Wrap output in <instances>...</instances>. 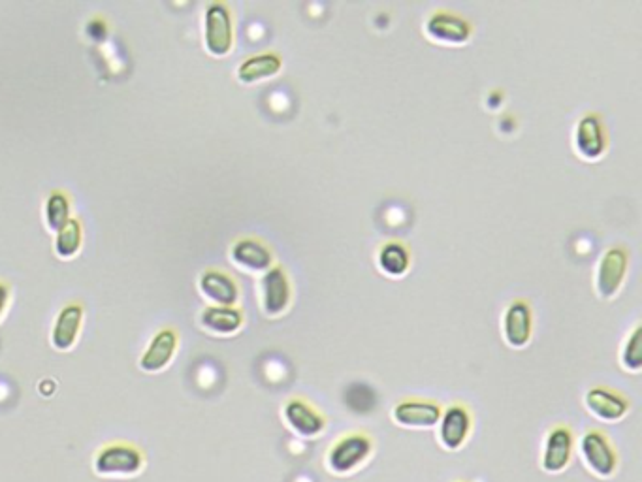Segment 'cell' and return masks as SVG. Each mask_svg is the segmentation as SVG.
<instances>
[{
    "label": "cell",
    "instance_id": "cell-1",
    "mask_svg": "<svg viewBox=\"0 0 642 482\" xmlns=\"http://www.w3.org/2000/svg\"><path fill=\"white\" fill-rule=\"evenodd\" d=\"M145 469L144 450L129 441H112L100 447L93 458V471L100 479L129 481Z\"/></svg>",
    "mask_w": 642,
    "mask_h": 482
},
{
    "label": "cell",
    "instance_id": "cell-2",
    "mask_svg": "<svg viewBox=\"0 0 642 482\" xmlns=\"http://www.w3.org/2000/svg\"><path fill=\"white\" fill-rule=\"evenodd\" d=\"M373 454V437L364 432H349L332 443L326 466L334 475H351L364 466Z\"/></svg>",
    "mask_w": 642,
    "mask_h": 482
},
{
    "label": "cell",
    "instance_id": "cell-3",
    "mask_svg": "<svg viewBox=\"0 0 642 482\" xmlns=\"http://www.w3.org/2000/svg\"><path fill=\"white\" fill-rule=\"evenodd\" d=\"M580 456L586 467L599 479H612L618 471V452L609 435L597 428L588 430L580 439Z\"/></svg>",
    "mask_w": 642,
    "mask_h": 482
},
{
    "label": "cell",
    "instance_id": "cell-4",
    "mask_svg": "<svg viewBox=\"0 0 642 482\" xmlns=\"http://www.w3.org/2000/svg\"><path fill=\"white\" fill-rule=\"evenodd\" d=\"M204 44L213 57H225L234 46V23L225 2H211L204 14Z\"/></svg>",
    "mask_w": 642,
    "mask_h": 482
},
{
    "label": "cell",
    "instance_id": "cell-5",
    "mask_svg": "<svg viewBox=\"0 0 642 482\" xmlns=\"http://www.w3.org/2000/svg\"><path fill=\"white\" fill-rule=\"evenodd\" d=\"M575 452V434L567 424H558L548 430L543 445V454H541V467L546 473L558 475L563 473Z\"/></svg>",
    "mask_w": 642,
    "mask_h": 482
},
{
    "label": "cell",
    "instance_id": "cell-6",
    "mask_svg": "<svg viewBox=\"0 0 642 482\" xmlns=\"http://www.w3.org/2000/svg\"><path fill=\"white\" fill-rule=\"evenodd\" d=\"M627 266L629 255L624 247L616 245L603 253L595 277V285L601 298H614L618 294V290L622 289L626 281Z\"/></svg>",
    "mask_w": 642,
    "mask_h": 482
},
{
    "label": "cell",
    "instance_id": "cell-7",
    "mask_svg": "<svg viewBox=\"0 0 642 482\" xmlns=\"http://www.w3.org/2000/svg\"><path fill=\"white\" fill-rule=\"evenodd\" d=\"M443 415V409L437 402L432 400H420V398H407L396 403L392 409V418L398 426L411 428V430H428L439 424Z\"/></svg>",
    "mask_w": 642,
    "mask_h": 482
},
{
    "label": "cell",
    "instance_id": "cell-8",
    "mask_svg": "<svg viewBox=\"0 0 642 482\" xmlns=\"http://www.w3.org/2000/svg\"><path fill=\"white\" fill-rule=\"evenodd\" d=\"M573 144L578 155L586 161H597L605 155L609 140H607L603 121L597 113H586L584 117L578 119L575 134H573Z\"/></svg>",
    "mask_w": 642,
    "mask_h": 482
},
{
    "label": "cell",
    "instance_id": "cell-9",
    "mask_svg": "<svg viewBox=\"0 0 642 482\" xmlns=\"http://www.w3.org/2000/svg\"><path fill=\"white\" fill-rule=\"evenodd\" d=\"M292 298L290 279L281 266H272L260 279V302L266 315L279 317L287 311Z\"/></svg>",
    "mask_w": 642,
    "mask_h": 482
},
{
    "label": "cell",
    "instance_id": "cell-10",
    "mask_svg": "<svg viewBox=\"0 0 642 482\" xmlns=\"http://www.w3.org/2000/svg\"><path fill=\"white\" fill-rule=\"evenodd\" d=\"M283 418L290 430L304 439H317L328 428L326 418L304 398H290L283 407Z\"/></svg>",
    "mask_w": 642,
    "mask_h": 482
},
{
    "label": "cell",
    "instance_id": "cell-11",
    "mask_svg": "<svg viewBox=\"0 0 642 482\" xmlns=\"http://www.w3.org/2000/svg\"><path fill=\"white\" fill-rule=\"evenodd\" d=\"M473 428V418L462 403H452L443 411L441 420H439V441L443 449L460 450L466 445L467 437L471 434Z\"/></svg>",
    "mask_w": 642,
    "mask_h": 482
},
{
    "label": "cell",
    "instance_id": "cell-12",
    "mask_svg": "<svg viewBox=\"0 0 642 482\" xmlns=\"http://www.w3.org/2000/svg\"><path fill=\"white\" fill-rule=\"evenodd\" d=\"M424 31L428 38L443 46H462L471 38V25L464 17L450 12H435L426 19Z\"/></svg>",
    "mask_w": 642,
    "mask_h": 482
},
{
    "label": "cell",
    "instance_id": "cell-13",
    "mask_svg": "<svg viewBox=\"0 0 642 482\" xmlns=\"http://www.w3.org/2000/svg\"><path fill=\"white\" fill-rule=\"evenodd\" d=\"M586 409L603 422H618L629 413V402L609 386H592L584 396Z\"/></svg>",
    "mask_w": 642,
    "mask_h": 482
},
{
    "label": "cell",
    "instance_id": "cell-14",
    "mask_svg": "<svg viewBox=\"0 0 642 482\" xmlns=\"http://www.w3.org/2000/svg\"><path fill=\"white\" fill-rule=\"evenodd\" d=\"M177 343L179 338L174 328L159 330L145 347L144 354L140 356V370L145 373H161L166 370L176 356Z\"/></svg>",
    "mask_w": 642,
    "mask_h": 482
},
{
    "label": "cell",
    "instance_id": "cell-15",
    "mask_svg": "<svg viewBox=\"0 0 642 482\" xmlns=\"http://www.w3.org/2000/svg\"><path fill=\"white\" fill-rule=\"evenodd\" d=\"M198 287L209 302H213V306L234 307L240 298L238 283L223 270H206L198 279Z\"/></svg>",
    "mask_w": 642,
    "mask_h": 482
},
{
    "label": "cell",
    "instance_id": "cell-16",
    "mask_svg": "<svg viewBox=\"0 0 642 482\" xmlns=\"http://www.w3.org/2000/svg\"><path fill=\"white\" fill-rule=\"evenodd\" d=\"M533 334V315L524 300H514L503 317V336L513 349H522L530 343Z\"/></svg>",
    "mask_w": 642,
    "mask_h": 482
},
{
    "label": "cell",
    "instance_id": "cell-17",
    "mask_svg": "<svg viewBox=\"0 0 642 482\" xmlns=\"http://www.w3.org/2000/svg\"><path fill=\"white\" fill-rule=\"evenodd\" d=\"M230 257L247 272L266 274L273 266V255L270 247L255 238H241L230 249Z\"/></svg>",
    "mask_w": 642,
    "mask_h": 482
},
{
    "label": "cell",
    "instance_id": "cell-18",
    "mask_svg": "<svg viewBox=\"0 0 642 482\" xmlns=\"http://www.w3.org/2000/svg\"><path fill=\"white\" fill-rule=\"evenodd\" d=\"M81 322H83L81 304L72 302L63 307L51 328V345L57 351H70L80 336Z\"/></svg>",
    "mask_w": 642,
    "mask_h": 482
},
{
    "label": "cell",
    "instance_id": "cell-19",
    "mask_svg": "<svg viewBox=\"0 0 642 482\" xmlns=\"http://www.w3.org/2000/svg\"><path fill=\"white\" fill-rule=\"evenodd\" d=\"M281 66H283L281 55H277L273 51H266V53H258V55L245 59L238 66L236 76L241 83H258V81L273 78L281 70Z\"/></svg>",
    "mask_w": 642,
    "mask_h": 482
},
{
    "label": "cell",
    "instance_id": "cell-20",
    "mask_svg": "<svg viewBox=\"0 0 642 482\" xmlns=\"http://www.w3.org/2000/svg\"><path fill=\"white\" fill-rule=\"evenodd\" d=\"M200 324L213 334L230 336L243 326V313L236 306H208L200 315Z\"/></svg>",
    "mask_w": 642,
    "mask_h": 482
},
{
    "label": "cell",
    "instance_id": "cell-21",
    "mask_svg": "<svg viewBox=\"0 0 642 482\" xmlns=\"http://www.w3.org/2000/svg\"><path fill=\"white\" fill-rule=\"evenodd\" d=\"M377 264L381 272H385L390 277H402L407 274L411 266V257L405 245L398 241H386L385 245L377 253Z\"/></svg>",
    "mask_w": 642,
    "mask_h": 482
},
{
    "label": "cell",
    "instance_id": "cell-22",
    "mask_svg": "<svg viewBox=\"0 0 642 482\" xmlns=\"http://www.w3.org/2000/svg\"><path fill=\"white\" fill-rule=\"evenodd\" d=\"M55 253L61 258L74 257L81 249V240H83V230H81V221L76 217H70L59 232H55Z\"/></svg>",
    "mask_w": 642,
    "mask_h": 482
},
{
    "label": "cell",
    "instance_id": "cell-23",
    "mask_svg": "<svg viewBox=\"0 0 642 482\" xmlns=\"http://www.w3.org/2000/svg\"><path fill=\"white\" fill-rule=\"evenodd\" d=\"M70 221V200L63 191H53L46 200V223L49 230L59 232Z\"/></svg>",
    "mask_w": 642,
    "mask_h": 482
},
{
    "label": "cell",
    "instance_id": "cell-24",
    "mask_svg": "<svg viewBox=\"0 0 642 482\" xmlns=\"http://www.w3.org/2000/svg\"><path fill=\"white\" fill-rule=\"evenodd\" d=\"M641 332V324L633 328V332L629 334V338L624 343L622 356H620L624 370L631 371V373H639L642 370Z\"/></svg>",
    "mask_w": 642,
    "mask_h": 482
},
{
    "label": "cell",
    "instance_id": "cell-25",
    "mask_svg": "<svg viewBox=\"0 0 642 482\" xmlns=\"http://www.w3.org/2000/svg\"><path fill=\"white\" fill-rule=\"evenodd\" d=\"M87 34L93 38V40H104L108 36V25L102 17H93L87 21Z\"/></svg>",
    "mask_w": 642,
    "mask_h": 482
},
{
    "label": "cell",
    "instance_id": "cell-26",
    "mask_svg": "<svg viewBox=\"0 0 642 482\" xmlns=\"http://www.w3.org/2000/svg\"><path fill=\"white\" fill-rule=\"evenodd\" d=\"M8 298H10V289H8V285H6V283H2V281H0V317H2L4 309H6Z\"/></svg>",
    "mask_w": 642,
    "mask_h": 482
},
{
    "label": "cell",
    "instance_id": "cell-27",
    "mask_svg": "<svg viewBox=\"0 0 642 482\" xmlns=\"http://www.w3.org/2000/svg\"><path fill=\"white\" fill-rule=\"evenodd\" d=\"M456 482H466V481H456Z\"/></svg>",
    "mask_w": 642,
    "mask_h": 482
}]
</instances>
